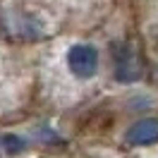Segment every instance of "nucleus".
<instances>
[{
  "instance_id": "nucleus-1",
  "label": "nucleus",
  "mask_w": 158,
  "mask_h": 158,
  "mask_svg": "<svg viewBox=\"0 0 158 158\" xmlns=\"http://www.w3.org/2000/svg\"><path fill=\"white\" fill-rule=\"evenodd\" d=\"M67 65L74 72V77L89 79L98 69V50L94 46H86V43H74L67 50Z\"/></svg>"
},
{
  "instance_id": "nucleus-3",
  "label": "nucleus",
  "mask_w": 158,
  "mask_h": 158,
  "mask_svg": "<svg viewBox=\"0 0 158 158\" xmlns=\"http://www.w3.org/2000/svg\"><path fill=\"white\" fill-rule=\"evenodd\" d=\"M2 144H5V151H7V153H17V151L24 148V139L15 137V134H5V137H2Z\"/></svg>"
},
{
  "instance_id": "nucleus-2",
  "label": "nucleus",
  "mask_w": 158,
  "mask_h": 158,
  "mask_svg": "<svg viewBox=\"0 0 158 158\" xmlns=\"http://www.w3.org/2000/svg\"><path fill=\"white\" fill-rule=\"evenodd\" d=\"M125 141L132 146H146V144H158V118H144L134 122L125 134Z\"/></svg>"
}]
</instances>
